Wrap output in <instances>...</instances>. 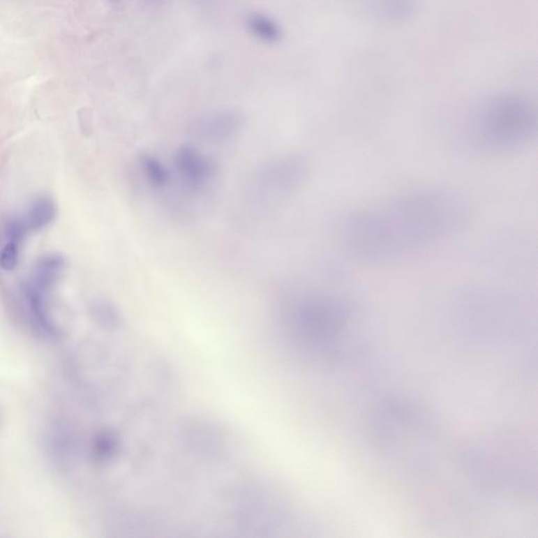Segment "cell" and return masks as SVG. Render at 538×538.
<instances>
[{
    "instance_id": "cell-13",
    "label": "cell",
    "mask_w": 538,
    "mask_h": 538,
    "mask_svg": "<svg viewBox=\"0 0 538 538\" xmlns=\"http://www.w3.org/2000/svg\"><path fill=\"white\" fill-rule=\"evenodd\" d=\"M20 246L22 244L13 241H5L0 248V268L10 273L13 271L20 263Z\"/></svg>"
},
{
    "instance_id": "cell-8",
    "label": "cell",
    "mask_w": 538,
    "mask_h": 538,
    "mask_svg": "<svg viewBox=\"0 0 538 538\" xmlns=\"http://www.w3.org/2000/svg\"><path fill=\"white\" fill-rule=\"evenodd\" d=\"M369 15L382 22L410 20L419 10V0H362Z\"/></svg>"
},
{
    "instance_id": "cell-11",
    "label": "cell",
    "mask_w": 538,
    "mask_h": 538,
    "mask_svg": "<svg viewBox=\"0 0 538 538\" xmlns=\"http://www.w3.org/2000/svg\"><path fill=\"white\" fill-rule=\"evenodd\" d=\"M140 166L147 181L156 188H163L170 182V174L158 158L144 155L140 158Z\"/></svg>"
},
{
    "instance_id": "cell-4",
    "label": "cell",
    "mask_w": 538,
    "mask_h": 538,
    "mask_svg": "<svg viewBox=\"0 0 538 538\" xmlns=\"http://www.w3.org/2000/svg\"><path fill=\"white\" fill-rule=\"evenodd\" d=\"M66 269L59 255H49L39 260L29 279L22 284V294L30 321L41 334L55 336L57 328L52 319L49 296Z\"/></svg>"
},
{
    "instance_id": "cell-2",
    "label": "cell",
    "mask_w": 538,
    "mask_h": 538,
    "mask_svg": "<svg viewBox=\"0 0 538 538\" xmlns=\"http://www.w3.org/2000/svg\"><path fill=\"white\" fill-rule=\"evenodd\" d=\"M537 113L529 99L502 94L484 101L467 128L466 143L485 154H505L525 147L536 133Z\"/></svg>"
},
{
    "instance_id": "cell-1",
    "label": "cell",
    "mask_w": 538,
    "mask_h": 538,
    "mask_svg": "<svg viewBox=\"0 0 538 538\" xmlns=\"http://www.w3.org/2000/svg\"><path fill=\"white\" fill-rule=\"evenodd\" d=\"M471 214L470 200L461 190L417 188L349 214L341 224V245L361 263H394L454 238Z\"/></svg>"
},
{
    "instance_id": "cell-7",
    "label": "cell",
    "mask_w": 538,
    "mask_h": 538,
    "mask_svg": "<svg viewBox=\"0 0 538 538\" xmlns=\"http://www.w3.org/2000/svg\"><path fill=\"white\" fill-rule=\"evenodd\" d=\"M174 165L182 180L192 188H200L215 176V162L192 145H181L174 153Z\"/></svg>"
},
{
    "instance_id": "cell-5",
    "label": "cell",
    "mask_w": 538,
    "mask_h": 538,
    "mask_svg": "<svg viewBox=\"0 0 538 538\" xmlns=\"http://www.w3.org/2000/svg\"><path fill=\"white\" fill-rule=\"evenodd\" d=\"M308 176V164L301 156H285L264 164L255 174L257 190L266 195H287L300 188Z\"/></svg>"
},
{
    "instance_id": "cell-3",
    "label": "cell",
    "mask_w": 538,
    "mask_h": 538,
    "mask_svg": "<svg viewBox=\"0 0 538 538\" xmlns=\"http://www.w3.org/2000/svg\"><path fill=\"white\" fill-rule=\"evenodd\" d=\"M346 298L334 292H311L297 298L287 309L290 324L307 338L334 341L342 338L352 320Z\"/></svg>"
},
{
    "instance_id": "cell-14",
    "label": "cell",
    "mask_w": 538,
    "mask_h": 538,
    "mask_svg": "<svg viewBox=\"0 0 538 538\" xmlns=\"http://www.w3.org/2000/svg\"><path fill=\"white\" fill-rule=\"evenodd\" d=\"M29 234L30 232L24 217H11L6 222L3 227V240L13 241L22 244Z\"/></svg>"
},
{
    "instance_id": "cell-9",
    "label": "cell",
    "mask_w": 538,
    "mask_h": 538,
    "mask_svg": "<svg viewBox=\"0 0 538 538\" xmlns=\"http://www.w3.org/2000/svg\"><path fill=\"white\" fill-rule=\"evenodd\" d=\"M56 215L57 207L53 199L41 195L31 201L26 215L24 216V220L28 226L29 232H36L49 226L55 219Z\"/></svg>"
},
{
    "instance_id": "cell-10",
    "label": "cell",
    "mask_w": 538,
    "mask_h": 538,
    "mask_svg": "<svg viewBox=\"0 0 538 538\" xmlns=\"http://www.w3.org/2000/svg\"><path fill=\"white\" fill-rule=\"evenodd\" d=\"M249 32L264 43H274L281 40L282 31L279 24L262 13H253L246 20Z\"/></svg>"
},
{
    "instance_id": "cell-6",
    "label": "cell",
    "mask_w": 538,
    "mask_h": 538,
    "mask_svg": "<svg viewBox=\"0 0 538 538\" xmlns=\"http://www.w3.org/2000/svg\"><path fill=\"white\" fill-rule=\"evenodd\" d=\"M244 124V118L234 111H216L203 114L190 122L188 133L205 142H224L234 138Z\"/></svg>"
},
{
    "instance_id": "cell-12",
    "label": "cell",
    "mask_w": 538,
    "mask_h": 538,
    "mask_svg": "<svg viewBox=\"0 0 538 538\" xmlns=\"http://www.w3.org/2000/svg\"><path fill=\"white\" fill-rule=\"evenodd\" d=\"M93 317L98 323L107 327L119 325L120 317L117 308L109 301L98 299L91 305Z\"/></svg>"
}]
</instances>
